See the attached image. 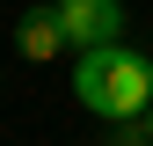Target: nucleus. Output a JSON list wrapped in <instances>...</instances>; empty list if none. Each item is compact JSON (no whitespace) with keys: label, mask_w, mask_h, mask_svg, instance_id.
Instances as JSON below:
<instances>
[{"label":"nucleus","mask_w":153,"mask_h":146,"mask_svg":"<svg viewBox=\"0 0 153 146\" xmlns=\"http://www.w3.org/2000/svg\"><path fill=\"white\" fill-rule=\"evenodd\" d=\"M139 124H146V139H153V110H146V117H139Z\"/></svg>","instance_id":"20e7f679"},{"label":"nucleus","mask_w":153,"mask_h":146,"mask_svg":"<svg viewBox=\"0 0 153 146\" xmlns=\"http://www.w3.org/2000/svg\"><path fill=\"white\" fill-rule=\"evenodd\" d=\"M73 102L102 124H124V117H146L153 110V51H131L124 36L117 44H88L73 59Z\"/></svg>","instance_id":"f257e3e1"},{"label":"nucleus","mask_w":153,"mask_h":146,"mask_svg":"<svg viewBox=\"0 0 153 146\" xmlns=\"http://www.w3.org/2000/svg\"><path fill=\"white\" fill-rule=\"evenodd\" d=\"M15 44H22V59H36V66L59 59V51H66V22H59V7H51V0H44V7H29L22 22H15Z\"/></svg>","instance_id":"7ed1b4c3"},{"label":"nucleus","mask_w":153,"mask_h":146,"mask_svg":"<svg viewBox=\"0 0 153 146\" xmlns=\"http://www.w3.org/2000/svg\"><path fill=\"white\" fill-rule=\"evenodd\" d=\"M66 22V44L88 51V44H117L124 36V0H51Z\"/></svg>","instance_id":"f03ea898"}]
</instances>
